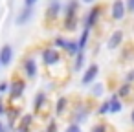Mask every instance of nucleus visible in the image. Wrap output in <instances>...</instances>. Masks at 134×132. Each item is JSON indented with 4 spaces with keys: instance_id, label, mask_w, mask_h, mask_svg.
<instances>
[{
    "instance_id": "24",
    "label": "nucleus",
    "mask_w": 134,
    "mask_h": 132,
    "mask_svg": "<svg viewBox=\"0 0 134 132\" xmlns=\"http://www.w3.org/2000/svg\"><path fill=\"white\" fill-rule=\"evenodd\" d=\"M66 42H68V39H64V37L57 35V37L53 39V48H57L59 51H61V50L64 51V48H66Z\"/></svg>"
},
{
    "instance_id": "30",
    "label": "nucleus",
    "mask_w": 134,
    "mask_h": 132,
    "mask_svg": "<svg viewBox=\"0 0 134 132\" xmlns=\"http://www.w3.org/2000/svg\"><path fill=\"white\" fill-rule=\"evenodd\" d=\"M125 4H127V11L134 13V0H125Z\"/></svg>"
},
{
    "instance_id": "19",
    "label": "nucleus",
    "mask_w": 134,
    "mask_h": 132,
    "mask_svg": "<svg viewBox=\"0 0 134 132\" xmlns=\"http://www.w3.org/2000/svg\"><path fill=\"white\" fill-rule=\"evenodd\" d=\"M72 61H74V64H72V70H74V72H85V62H86L85 51H79Z\"/></svg>"
},
{
    "instance_id": "33",
    "label": "nucleus",
    "mask_w": 134,
    "mask_h": 132,
    "mask_svg": "<svg viewBox=\"0 0 134 132\" xmlns=\"http://www.w3.org/2000/svg\"><path fill=\"white\" fill-rule=\"evenodd\" d=\"M0 132H11V130L8 128V123H4L2 119H0Z\"/></svg>"
},
{
    "instance_id": "1",
    "label": "nucleus",
    "mask_w": 134,
    "mask_h": 132,
    "mask_svg": "<svg viewBox=\"0 0 134 132\" xmlns=\"http://www.w3.org/2000/svg\"><path fill=\"white\" fill-rule=\"evenodd\" d=\"M41 61H42V64L48 68V72H50L52 77H53V70L59 68L61 64H64L63 53H61L57 48H53V46H46V48L41 50Z\"/></svg>"
},
{
    "instance_id": "16",
    "label": "nucleus",
    "mask_w": 134,
    "mask_h": 132,
    "mask_svg": "<svg viewBox=\"0 0 134 132\" xmlns=\"http://www.w3.org/2000/svg\"><path fill=\"white\" fill-rule=\"evenodd\" d=\"M79 28V17H63V30L68 33L77 31Z\"/></svg>"
},
{
    "instance_id": "14",
    "label": "nucleus",
    "mask_w": 134,
    "mask_h": 132,
    "mask_svg": "<svg viewBox=\"0 0 134 132\" xmlns=\"http://www.w3.org/2000/svg\"><path fill=\"white\" fill-rule=\"evenodd\" d=\"M68 108H70V99H68L66 95L57 97V101H55V105H53V112H55V116H63V114H66Z\"/></svg>"
},
{
    "instance_id": "18",
    "label": "nucleus",
    "mask_w": 134,
    "mask_h": 132,
    "mask_svg": "<svg viewBox=\"0 0 134 132\" xmlns=\"http://www.w3.org/2000/svg\"><path fill=\"white\" fill-rule=\"evenodd\" d=\"M108 101H110V114H119L123 110V101H121V97L116 92L108 97Z\"/></svg>"
},
{
    "instance_id": "12",
    "label": "nucleus",
    "mask_w": 134,
    "mask_h": 132,
    "mask_svg": "<svg viewBox=\"0 0 134 132\" xmlns=\"http://www.w3.org/2000/svg\"><path fill=\"white\" fill-rule=\"evenodd\" d=\"M123 39H125L123 30H114V31L110 33L108 41H107V48H108V50H118V48L123 44Z\"/></svg>"
},
{
    "instance_id": "23",
    "label": "nucleus",
    "mask_w": 134,
    "mask_h": 132,
    "mask_svg": "<svg viewBox=\"0 0 134 132\" xmlns=\"http://www.w3.org/2000/svg\"><path fill=\"white\" fill-rule=\"evenodd\" d=\"M96 114H97V116H107V114H110V101H108V99L101 101V103L97 105V108H96Z\"/></svg>"
},
{
    "instance_id": "35",
    "label": "nucleus",
    "mask_w": 134,
    "mask_h": 132,
    "mask_svg": "<svg viewBox=\"0 0 134 132\" xmlns=\"http://www.w3.org/2000/svg\"><path fill=\"white\" fill-rule=\"evenodd\" d=\"M130 123L134 125V106H132V110H130Z\"/></svg>"
},
{
    "instance_id": "15",
    "label": "nucleus",
    "mask_w": 134,
    "mask_h": 132,
    "mask_svg": "<svg viewBox=\"0 0 134 132\" xmlns=\"http://www.w3.org/2000/svg\"><path fill=\"white\" fill-rule=\"evenodd\" d=\"M79 6H81V0H66L63 17H77V13H79Z\"/></svg>"
},
{
    "instance_id": "26",
    "label": "nucleus",
    "mask_w": 134,
    "mask_h": 132,
    "mask_svg": "<svg viewBox=\"0 0 134 132\" xmlns=\"http://www.w3.org/2000/svg\"><path fill=\"white\" fill-rule=\"evenodd\" d=\"M90 132H110V127L105 125V123H97L90 128Z\"/></svg>"
},
{
    "instance_id": "7",
    "label": "nucleus",
    "mask_w": 134,
    "mask_h": 132,
    "mask_svg": "<svg viewBox=\"0 0 134 132\" xmlns=\"http://www.w3.org/2000/svg\"><path fill=\"white\" fill-rule=\"evenodd\" d=\"M127 4H125V0H112V4H110V9H108V17L110 20L114 22H121L127 15Z\"/></svg>"
},
{
    "instance_id": "8",
    "label": "nucleus",
    "mask_w": 134,
    "mask_h": 132,
    "mask_svg": "<svg viewBox=\"0 0 134 132\" xmlns=\"http://www.w3.org/2000/svg\"><path fill=\"white\" fill-rule=\"evenodd\" d=\"M97 75H99V64H97V62H90V64L85 68L83 75H81V84H83V86H92V84L96 83Z\"/></svg>"
},
{
    "instance_id": "29",
    "label": "nucleus",
    "mask_w": 134,
    "mask_h": 132,
    "mask_svg": "<svg viewBox=\"0 0 134 132\" xmlns=\"http://www.w3.org/2000/svg\"><path fill=\"white\" fill-rule=\"evenodd\" d=\"M125 83H129V84L134 83V68H130V70L125 73Z\"/></svg>"
},
{
    "instance_id": "10",
    "label": "nucleus",
    "mask_w": 134,
    "mask_h": 132,
    "mask_svg": "<svg viewBox=\"0 0 134 132\" xmlns=\"http://www.w3.org/2000/svg\"><path fill=\"white\" fill-rule=\"evenodd\" d=\"M33 123H35V114H22V117L19 119V125H17V132H31L33 128Z\"/></svg>"
},
{
    "instance_id": "20",
    "label": "nucleus",
    "mask_w": 134,
    "mask_h": 132,
    "mask_svg": "<svg viewBox=\"0 0 134 132\" xmlns=\"http://www.w3.org/2000/svg\"><path fill=\"white\" fill-rule=\"evenodd\" d=\"M90 35H92V30H88V28H83V30H81V35H79V39H77L81 51L86 50V46H88V42H90Z\"/></svg>"
},
{
    "instance_id": "25",
    "label": "nucleus",
    "mask_w": 134,
    "mask_h": 132,
    "mask_svg": "<svg viewBox=\"0 0 134 132\" xmlns=\"http://www.w3.org/2000/svg\"><path fill=\"white\" fill-rule=\"evenodd\" d=\"M44 132H59V127H57V119H55V117H52V119L48 121Z\"/></svg>"
},
{
    "instance_id": "3",
    "label": "nucleus",
    "mask_w": 134,
    "mask_h": 132,
    "mask_svg": "<svg viewBox=\"0 0 134 132\" xmlns=\"http://www.w3.org/2000/svg\"><path fill=\"white\" fill-rule=\"evenodd\" d=\"M101 17H103V6H97V4L92 6L86 11V15L83 17V28H88V30L96 28L101 22Z\"/></svg>"
},
{
    "instance_id": "21",
    "label": "nucleus",
    "mask_w": 134,
    "mask_h": 132,
    "mask_svg": "<svg viewBox=\"0 0 134 132\" xmlns=\"http://www.w3.org/2000/svg\"><path fill=\"white\" fill-rule=\"evenodd\" d=\"M103 94H105V83L96 81V83L90 86V95H92V97H96V99H99Z\"/></svg>"
},
{
    "instance_id": "17",
    "label": "nucleus",
    "mask_w": 134,
    "mask_h": 132,
    "mask_svg": "<svg viewBox=\"0 0 134 132\" xmlns=\"http://www.w3.org/2000/svg\"><path fill=\"white\" fill-rule=\"evenodd\" d=\"M79 51H81V48H79V41H77V39H68L66 48H64V53H66L70 59H74Z\"/></svg>"
},
{
    "instance_id": "31",
    "label": "nucleus",
    "mask_w": 134,
    "mask_h": 132,
    "mask_svg": "<svg viewBox=\"0 0 134 132\" xmlns=\"http://www.w3.org/2000/svg\"><path fill=\"white\" fill-rule=\"evenodd\" d=\"M39 0H24V8H35Z\"/></svg>"
},
{
    "instance_id": "9",
    "label": "nucleus",
    "mask_w": 134,
    "mask_h": 132,
    "mask_svg": "<svg viewBox=\"0 0 134 132\" xmlns=\"http://www.w3.org/2000/svg\"><path fill=\"white\" fill-rule=\"evenodd\" d=\"M13 57H15V48L11 44H2V48H0V62H2L4 68L13 62Z\"/></svg>"
},
{
    "instance_id": "32",
    "label": "nucleus",
    "mask_w": 134,
    "mask_h": 132,
    "mask_svg": "<svg viewBox=\"0 0 134 132\" xmlns=\"http://www.w3.org/2000/svg\"><path fill=\"white\" fill-rule=\"evenodd\" d=\"M6 112H8V106L4 105V101H2V99H0V117L6 116Z\"/></svg>"
},
{
    "instance_id": "37",
    "label": "nucleus",
    "mask_w": 134,
    "mask_h": 132,
    "mask_svg": "<svg viewBox=\"0 0 134 132\" xmlns=\"http://www.w3.org/2000/svg\"><path fill=\"white\" fill-rule=\"evenodd\" d=\"M50 2H52V0H50Z\"/></svg>"
},
{
    "instance_id": "2",
    "label": "nucleus",
    "mask_w": 134,
    "mask_h": 132,
    "mask_svg": "<svg viewBox=\"0 0 134 132\" xmlns=\"http://www.w3.org/2000/svg\"><path fill=\"white\" fill-rule=\"evenodd\" d=\"M90 114H92V108L88 103L85 101H79L72 106V112H70V121L72 123H77V125H83L90 119Z\"/></svg>"
},
{
    "instance_id": "13",
    "label": "nucleus",
    "mask_w": 134,
    "mask_h": 132,
    "mask_svg": "<svg viewBox=\"0 0 134 132\" xmlns=\"http://www.w3.org/2000/svg\"><path fill=\"white\" fill-rule=\"evenodd\" d=\"M46 106H48V94H46L44 90H39V92L35 94V97H33V112L39 114V112H42V108H46Z\"/></svg>"
},
{
    "instance_id": "6",
    "label": "nucleus",
    "mask_w": 134,
    "mask_h": 132,
    "mask_svg": "<svg viewBox=\"0 0 134 132\" xmlns=\"http://www.w3.org/2000/svg\"><path fill=\"white\" fill-rule=\"evenodd\" d=\"M26 86L28 84H26V79L24 77H15L11 81V88H9V101H11V105H13V101H19V99L24 97Z\"/></svg>"
},
{
    "instance_id": "27",
    "label": "nucleus",
    "mask_w": 134,
    "mask_h": 132,
    "mask_svg": "<svg viewBox=\"0 0 134 132\" xmlns=\"http://www.w3.org/2000/svg\"><path fill=\"white\" fill-rule=\"evenodd\" d=\"M64 132H83V128H81V125H77V123H68L66 125V128H64Z\"/></svg>"
},
{
    "instance_id": "36",
    "label": "nucleus",
    "mask_w": 134,
    "mask_h": 132,
    "mask_svg": "<svg viewBox=\"0 0 134 132\" xmlns=\"http://www.w3.org/2000/svg\"><path fill=\"white\" fill-rule=\"evenodd\" d=\"M2 68H4V66H2V62H0V70H2Z\"/></svg>"
},
{
    "instance_id": "34",
    "label": "nucleus",
    "mask_w": 134,
    "mask_h": 132,
    "mask_svg": "<svg viewBox=\"0 0 134 132\" xmlns=\"http://www.w3.org/2000/svg\"><path fill=\"white\" fill-rule=\"evenodd\" d=\"M81 4H86V6H96V0H81Z\"/></svg>"
},
{
    "instance_id": "5",
    "label": "nucleus",
    "mask_w": 134,
    "mask_h": 132,
    "mask_svg": "<svg viewBox=\"0 0 134 132\" xmlns=\"http://www.w3.org/2000/svg\"><path fill=\"white\" fill-rule=\"evenodd\" d=\"M63 11H64V4L61 2V0H52V2L46 6V11H44L46 22H57L61 19Z\"/></svg>"
},
{
    "instance_id": "11",
    "label": "nucleus",
    "mask_w": 134,
    "mask_h": 132,
    "mask_svg": "<svg viewBox=\"0 0 134 132\" xmlns=\"http://www.w3.org/2000/svg\"><path fill=\"white\" fill-rule=\"evenodd\" d=\"M33 15H35L33 8H24V6H22V9L15 15V24H17V26H26V24L33 19Z\"/></svg>"
},
{
    "instance_id": "22",
    "label": "nucleus",
    "mask_w": 134,
    "mask_h": 132,
    "mask_svg": "<svg viewBox=\"0 0 134 132\" xmlns=\"http://www.w3.org/2000/svg\"><path fill=\"white\" fill-rule=\"evenodd\" d=\"M116 94L121 97V99H125V97H130L132 95V84H129V83H123L118 90H116Z\"/></svg>"
},
{
    "instance_id": "28",
    "label": "nucleus",
    "mask_w": 134,
    "mask_h": 132,
    "mask_svg": "<svg viewBox=\"0 0 134 132\" xmlns=\"http://www.w3.org/2000/svg\"><path fill=\"white\" fill-rule=\"evenodd\" d=\"M9 88H11L9 81H0V95H2V94H9Z\"/></svg>"
},
{
    "instance_id": "4",
    "label": "nucleus",
    "mask_w": 134,
    "mask_h": 132,
    "mask_svg": "<svg viewBox=\"0 0 134 132\" xmlns=\"http://www.w3.org/2000/svg\"><path fill=\"white\" fill-rule=\"evenodd\" d=\"M22 75L28 81L37 79V75H39V62H37V59L33 55H26L22 59Z\"/></svg>"
}]
</instances>
